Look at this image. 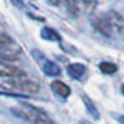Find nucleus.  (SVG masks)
Returning a JSON list of instances; mask_svg holds the SVG:
<instances>
[{
    "mask_svg": "<svg viewBox=\"0 0 124 124\" xmlns=\"http://www.w3.org/2000/svg\"><path fill=\"white\" fill-rule=\"evenodd\" d=\"M13 113L24 120L32 121L34 124H53V120L43 110L31 105H20L17 107H13Z\"/></svg>",
    "mask_w": 124,
    "mask_h": 124,
    "instance_id": "obj_1",
    "label": "nucleus"
},
{
    "mask_svg": "<svg viewBox=\"0 0 124 124\" xmlns=\"http://www.w3.org/2000/svg\"><path fill=\"white\" fill-rule=\"evenodd\" d=\"M4 86L11 88L13 91H18L21 93H38L39 92V84H36L31 79L24 78H11L4 82Z\"/></svg>",
    "mask_w": 124,
    "mask_h": 124,
    "instance_id": "obj_2",
    "label": "nucleus"
},
{
    "mask_svg": "<svg viewBox=\"0 0 124 124\" xmlns=\"http://www.w3.org/2000/svg\"><path fill=\"white\" fill-rule=\"evenodd\" d=\"M93 27H95L101 34H103L105 36H110L112 35V24H110V20H107L106 17H96L93 20Z\"/></svg>",
    "mask_w": 124,
    "mask_h": 124,
    "instance_id": "obj_3",
    "label": "nucleus"
},
{
    "mask_svg": "<svg viewBox=\"0 0 124 124\" xmlns=\"http://www.w3.org/2000/svg\"><path fill=\"white\" fill-rule=\"evenodd\" d=\"M0 77H8V78H24L25 73L14 66H0Z\"/></svg>",
    "mask_w": 124,
    "mask_h": 124,
    "instance_id": "obj_4",
    "label": "nucleus"
},
{
    "mask_svg": "<svg viewBox=\"0 0 124 124\" xmlns=\"http://www.w3.org/2000/svg\"><path fill=\"white\" fill-rule=\"evenodd\" d=\"M42 70H43V73H45L46 75H49V77H57V75H60V73H62L60 67L57 66L56 63L50 62V60H46V62L43 63Z\"/></svg>",
    "mask_w": 124,
    "mask_h": 124,
    "instance_id": "obj_5",
    "label": "nucleus"
},
{
    "mask_svg": "<svg viewBox=\"0 0 124 124\" xmlns=\"http://www.w3.org/2000/svg\"><path fill=\"white\" fill-rule=\"evenodd\" d=\"M52 89L59 96H62V98H67L70 95V92H71L70 88L64 82H62V81H53L52 82Z\"/></svg>",
    "mask_w": 124,
    "mask_h": 124,
    "instance_id": "obj_6",
    "label": "nucleus"
},
{
    "mask_svg": "<svg viewBox=\"0 0 124 124\" xmlns=\"http://www.w3.org/2000/svg\"><path fill=\"white\" fill-rule=\"evenodd\" d=\"M67 71L73 78H81L85 74V66L84 64H79V63H74V64L68 66Z\"/></svg>",
    "mask_w": 124,
    "mask_h": 124,
    "instance_id": "obj_7",
    "label": "nucleus"
},
{
    "mask_svg": "<svg viewBox=\"0 0 124 124\" xmlns=\"http://www.w3.org/2000/svg\"><path fill=\"white\" fill-rule=\"evenodd\" d=\"M40 36L46 40H60V35L52 28H43L40 32Z\"/></svg>",
    "mask_w": 124,
    "mask_h": 124,
    "instance_id": "obj_8",
    "label": "nucleus"
},
{
    "mask_svg": "<svg viewBox=\"0 0 124 124\" xmlns=\"http://www.w3.org/2000/svg\"><path fill=\"white\" fill-rule=\"evenodd\" d=\"M17 62V57L11 53H1L0 52V64L1 66H11V63Z\"/></svg>",
    "mask_w": 124,
    "mask_h": 124,
    "instance_id": "obj_9",
    "label": "nucleus"
},
{
    "mask_svg": "<svg viewBox=\"0 0 124 124\" xmlns=\"http://www.w3.org/2000/svg\"><path fill=\"white\" fill-rule=\"evenodd\" d=\"M99 68H101V71L102 73H105V74H113V73H116L117 71V66L116 64H113V63H101L99 64Z\"/></svg>",
    "mask_w": 124,
    "mask_h": 124,
    "instance_id": "obj_10",
    "label": "nucleus"
},
{
    "mask_svg": "<svg viewBox=\"0 0 124 124\" xmlns=\"http://www.w3.org/2000/svg\"><path fill=\"white\" fill-rule=\"evenodd\" d=\"M82 99H84V103H85V106H86V109L89 110V113L93 116L95 118H99V113H98V110H96V107L93 106V103L91 102L89 98H86V96H82Z\"/></svg>",
    "mask_w": 124,
    "mask_h": 124,
    "instance_id": "obj_11",
    "label": "nucleus"
},
{
    "mask_svg": "<svg viewBox=\"0 0 124 124\" xmlns=\"http://www.w3.org/2000/svg\"><path fill=\"white\" fill-rule=\"evenodd\" d=\"M118 121L121 124H124V116H120V117H118Z\"/></svg>",
    "mask_w": 124,
    "mask_h": 124,
    "instance_id": "obj_12",
    "label": "nucleus"
},
{
    "mask_svg": "<svg viewBox=\"0 0 124 124\" xmlns=\"http://www.w3.org/2000/svg\"><path fill=\"white\" fill-rule=\"evenodd\" d=\"M121 91H123V93H124V85H123V88H121Z\"/></svg>",
    "mask_w": 124,
    "mask_h": 124,
    "instance_id": "obj_13",
    "label": "nucleus"
},
{
    "mask_svg": "<svg viewBox=\"0 0 124 124\" xmlns=\"http://www.w3.org/2000/svg\"><path fill=\"white\" fill-rule=\"evenodd\" d=\"M13 1H16V3H18V0H13Z\"/></svg>",
    "mask_w": 124,
    "mask_h": 124,
    "instance_id": "obj_14",
    "label": "nucleus"
}]
</instances>
